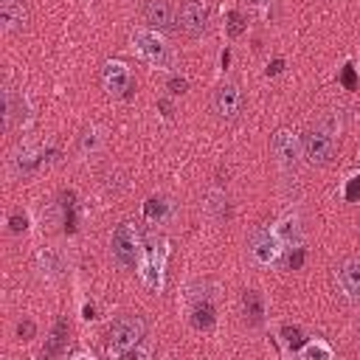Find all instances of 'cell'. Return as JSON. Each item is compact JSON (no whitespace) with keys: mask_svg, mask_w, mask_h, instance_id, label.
<instances>
[{"mask_svg":"<svg viewBox=\"0 0 360 360\" xmlns=\"http://www.w3.org/2000/svg\"><path fill=\"white\" fill-rule=\"evenodd\" d=\"M180 25L188 37H200L208 28V8L202 0H183L180 3Z\"/></svg>","mask_w":360,"mask_h":360,"instance_id":"obj_5","label":"cell"},{"mask_svg":"<svg viewBox=\"0 0 360 360\" xmlns=\"http://www.w3.org/2000/svg\"><path fill=\"white\" fill-rule=\"evenodd\" d=\"M112 256L124 267L138 264V259H141V236H138V231H135L132 222H121L112 231Z\"/></svg>","mask_w":360,"mask_h":360,"instance_id":"obj_2","label":"cell"},{"mask_svg":"<svg viewBox=\"0 0 360 360\" xmlns=\"http://www.w3.org/2000/svg\"><path fill=\"white\" fill-rule=\"evenodd\" d=\"M301 262H304V250H295V253L290 256V267L295 270V267H301Z\"/></svg>","mask_w":360,"mask_h":360,"instance_id":"obj_25","label":"cell"},{"mask_svg":"<svg viewBox=\"0 0 360 360\" xmlns=\"http://www.w3.org/2000/svg\"><path fill=\"white\" fill-rule=\"evenodd\" d=\"M186 87H188V84H186V79H177V76H174V79H169V93L180 96V93H186Z\"/></svg>","mask_w":360,"mask_h":360,"instance_id":"obj_23","label":"cell"},{"mask_svg":"<svg viewBox=\"0 0 360 360\" xmlns=\"http://www.w3.org/2000/svg\"><path fill=\"white\" fill-rule=\"evenodd\" d=\"M25 98L14 96L11 90L6 93V124H14V121H25Z\"/></svg>","mask_w":360,"mask_h":360,"instance_id":"obj_14","label":"cell"},{"mask_svg":"<svg viewBox=\"0 0 360 360\" xmlns=\"http://www.w3.org/2000/svg\"><path fill=\"white\" fill-rule=\"evenodd\" d=\"M340 284L352 298H360V259H349L340 267Z\"/></svg>","mask_w":360,"mask_h":360,"instance_id":"obj_12","label":"cell"},{"mask_svg":"<svg viewBox=\"0 0 360 360\" xmlns=\"http://www.w3.org/2000/svg\"><path fill=\"white\" fill-rule=\"evenodd\" d=\"M245 17H242V11H228V37H239L242 31H245Z\"/></svg>","mask_w":360,"mask_h":360,"instance_id":"obj_20","label":"cell"},{"mask_svg":"<svg viewBox=\"0 0 360 360\" xmlns=\"http://www.w3.org/2000/svg\"><path fill=\"white\" fill-rule=\"evenodd\" d=\"M250 253H253V259H256L259 264H273V262L278 259V253H281V239H278L276 233H270L267 228H262V231L253 233Z\"/></svg>","mask_w":360,"mask_h":360,"instance_id":"obj_7","label":"cell"},{"mask_svg":"<svg viewBox=\"0 0 360 360\" xmlns=\"http://www.w3.org/2000/svg\"><path fill=\"white\" fill-rule=\"evenodd\" d=\"M143 211H146V217H149V219H155V217H160V214L166 211V202H163V200H155V197H152V200L146 202V208H143Z\"/></svg>","mask_w":360,"mask_h":360,"instance_id":"obj_21","label":"cell"},{"mask_svg":"<svg viewBox=\"0 0 360 360\" xmlns=\"http://www.w3.org/2000/svg\"><path fill=\"white\" fill-rule=\"evenodd\" d=\"M191 323H194L197 329H211V326H214V307H211V301H200V304L194 307Z\"/></svg>","mask_w":360,"mask_h":360,"instance_id":"obj_15","label":"cell"},{"mask_svg":"<svg viewBox=\"0 0 360 360\" xmlns=\"http://www.w3.org/2000/svg\"><path fill=\"white\" fill-rule=\"evenodd\" d=\"M281 68H284V59H273V62H270V68H267V76H273V73H278Z\"/></svg>","mask_w":360,"mask_h":360,"instance_id":"obj_26","label":"cell"},{"mask_svg":"<svg viewBox=\"0 0 360 360\" xmlns=\"http://www.w3.org/2000/svg\"><path fill=\"white\" fill-rule=\"evenodd\" d=\"M301 149H304V158L315 166H323L332 160L335 155V138L326 132V129H309L301 141Z\"/></svg>","mask_w":360,"mask_h":360,"instance_id":"obj_3","label":"cell"},{"mask_svg":"<svg viewBox=\"0 0 360 360\" xmlns=\"http://www.w3.org/2000/svg\"><path fill=\"white\" fill-rule=\"evenodd\" d=\"M0 17L6 22V28H22L25 25V6L22 0H0Z\"/></svg>","mask_w":360,"mask_h":360,"instance_id":"obj_11","label":"cell"},{"mask_svg":"<svg viewBox=\"0 0 360 360\" xmlns=\"http://www.w3.org/2000/svg\"><path fill=\"white\" fill-rule=\"evenodd\" d=\"M39 264H42V270H48V273H53V276L62 270V262H59V256H56L53 250H48V248L39 253Z\"/></svg>","mask_w":360,"mask_h":360,"instance_id":"obj_19","label":"cell"},{"mask_svg":"<svg viewBox=\"0 0 360 360\" xmlns=\"http://www.w3.org/2000/svg\"><path fill=\"white\" fill-rule=\"evenodd\" d=\"M270 152L281 166H295L298 160V138L290 129H276V135L270 138Z\"/></svg>","mask_w":360,"mask_h":360,"instance_id":"obj_8","label":"cell"},{"mask_svg":"<svg viewBox=\"0 0 360 360\" xmlns=\"http://www.w3.org/2000/svg\"><path fill=\"white\" fill-rule=\"evenodd\" d=\"M146 338V321L141 315H121L112 321L107 332V354L110 357H127L132 349L141 346Z\"/></svg>","mask_w":360,"mask_h":360,"instance_id":"obj_1","label":"cell"},{"mask_svg":"<svg viewBox=\"0 0 360 360\" xmlns=\"http://www.w3.org/2000/svg\"><path fill=\"white\" fill-rule=\"evenodd\" d=\"M17 332H20V338H22V340H28V338L34 335V323H31V321H22Z\"/></svg>","mask_w":360,"mask_h":360,"instance_id":"obj_24","label":"cell"},{"mask_svg":"<svg viewBox=\"0 0 360 360\" xmlns=\"http://www.w3.org/2000/svg\"><path fill=\"white\" fill-rule=\"evenodd\" d=\"M343 82L352 87L354 84V73H352V65H346V70H343Z\"/></svg>","mask_w":360,"mask_h":360,"instance_id":"obj_27","label":"cell"},{"mask_svg":"<svg viewBox=\"0 0 360 360\" xmlns=\"http://www.w3.org/2000/svg\"><path fill=\"white\" fill-rule=\"evenodd\" d=\"M101 84L107 93L112 96H129V87H132V79H129V68L124 62H107L104 70H101Z\"/></svg>","mask_w":360,"mask_h":360,"instance_id":"obj_6","label":"cell"},{"mask_svg":"<svg viewBox=\"0 0 360 360\" xmlns=\"http://www.w3.org/2000/svg\"><path fill=\"white\" fill-rule=\"evenodd\" d=\"M65 340H68V321L59 318V321L53 323V329H51V338L45 340L42 354H45V357H56V354L65 349Z\"/></svg>","mask_w":360,"mask_h":360,"instance_id":"obj_13","label":"cell"},{"mask_svg":"<svg viewBox=\"0 0 360 360\" xmlns=\"http://www.w3.org/2000/svg\"><path fill=\"white\" fill-rule=\"evenodd\" d=\"M214 110L219 118H236L242 110V90L236 84H222L214 93Z\"/></svg>","mask_w":360,"mask_h":360,"instance_id":"obj_9","label":"cell"},{"mask_svg":"<svg viewBox=\"0 0 360 360\" xmlns=\"http://www.w3.org/2000/svg\"><path fill=\"white\" fill-rule=\"evenodd\" d=\"M301 357H307V360H315V357L329 360V357H332V349H329L326 343H321V340H312V343L301 346Z\"/></svg>","mask_w":360,"mask_h":360,"instance_id":"obj_17","label":"cell"},{"mask_svg":"<svg viewBox=\"0 0 360 360\" xmlns=\"http://www.w3.org/2000/svg\"><path fill=\"white\" fill-rule=\"evenodd\" d=\"M143 20L149 22V28H158V31H169L174 25V8L166 3V0H149L143 6Z\"/></svg>","mask_w":360,"mask_h":360,"instance_id":"obj_10","label":"cell"},{"mask_svg":"<svg viewBox=\"0 0 360 360\" xmlns=\"http://www.w3.org/2000/svg\"><path fill=\"white\" fill-rule=\"evenodd\" d=\"M242 307H245V315L250 318V323H259V321H262V295H259L256 290H248V292H245Z\"/></svg>","mask_w":360,"mask_h":360,"instance_id":"obj_16","label":"cell"},{"mask_svg":"<svg viewBox=\"0 0 360 360\" xmlns=\"http://www.w3.org/2000/svg\"><path fill=\"white\" fill-rule=\"evenodd\" d=\"M8 228H11L14 233H22V231L28 228V219H25V214H11V219H8Z\"/></svg>","mask_w":360,"mask_h":360,"instance_id":"obj_22","label":"cell"},{"mask_svg":"<svg viewBox=\"0 0 360 360\" xmlns=\"http://www.w3.org/2000/svg\"><path fill=\"white\" fill-rule=\"evenodd\" d=\"M281 338H284V343H287L292 352L304 346V335H301V329H298V326H290V323H284V326H281Z\"/></svg>","mask_w":360,"mask_h":360,"instance_id":"obj_18","label":"cell"},{"mask_svg":"<svg viewBox=\"0 0 360 360\" xmlns=\"http://www.w3.org/2000/svg\"><path fill=\"white\" fill-rule=\"evenodd\" d=\"M132 48L138 51L141 59H146L149 65H163L169 59V48L166 42L155 34V31H135L132 34Z\"/></svg>","mask_w":360,"mask_h":360,"instance_id":"obj_4","label":"cell"}]
</instances>
